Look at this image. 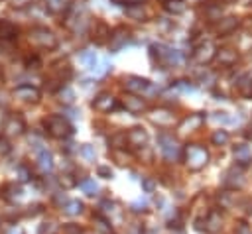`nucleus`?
Masks as SVG:
<instances>
[{
    "label": "nucleus",
    "mask_w": 252,
    "mask_h": 234,
    "mask_svg": "<svg viewBox=\"0 0 252 234\" xmlns=\"http://www.w3.org/2000/svg\"><path fill=\"white\" fill-rule=\"evenodd\" d=\"M150 59L154 61V65H158L161 69L179 67L183 63V55L165 43H152L150 45Z\"/></svg>",
    "instance_id": "f257e3e1"
},
{
    "label": "nucleus",
    "mask_w": 252,
    "mask_h": 234,
    "mask_svg": "<svg viewBox=\"0 0 252 234\" xmlns=\"http://www.w3.org/2000/svg\"><path fill=\"white\" fill-rule=\"evenodd\" d=\"M43 126H45L47 134L53 136V138H57V140L69 138V136L73 134L71 122H69L65 116H61V114H51V116H47L45 122H43Z\"/></svg>",
    "instance_id": "f03ea898"
},
{
    "label": "nucleus",
    "mask_w": 252,
    "mask_h": 234,
    "mask_svg": "<svg viewBox=\"0 0 252 234\" xmlns=\"http://www.w3.org/2000/svg\"><path fill=\"white\" fill-rule=\"evenodd\" d=\"M183 157H185V165L191 171H199L209 163V151L203 146H197V144L187 146L185 151H183Z\"/></svg>",
    "instance_id": "7ed1b4c3"
},
{
    "label": "nucleus",
    "mask_w": 252,
    "mask_h": 234,
    "mask_svg": "<svg viewBox=\"0 0 252 234\" xmlns=\"http://www.w3.org/2000/svg\"><path fill=\"white\" fill-rule=\"evenodd\" d=\"M30 41H32L35 47L47 49V51L57 47V35H55L51 29L43 28V26H37V28H32V29H30Z\"/></svg>",
    "instance_id": "20e7f679"
},
{
    "label": "nucleus",
    "mask_w": 252,
    "mask_h": 234,
    "mask_svg": "<svg viewBox=\"0 0 252 234\" xmlns=\"http://www.w3.org/2000/svg\"><path fill=\"white\" fill-rule=\"evenodd\" d=\"M158 147H159L161 155H163L167 161H177V159H181V155H183V147H181L179 142H177L173 136H169V134H159V136H158Z\"/></svg>",
    "instance_id": "39448f33"
},
{
    "label": "nucleus",
    "mask_w": 252,
    "mask_h": 234,
    "mask_svg": "<svg viewBox=\"0 0 252 234\" xmlns=\"http://www.w3.org/2000/svg\"><path fill=\"white\" fill-rule=\"evenodd\" d=\"M124 88H126L130 94H136V96H140V94H154V92H156L154 85H152L148 79L138 77V75L126 77V79H124Z\"/></svg>",
    "instance_id": "423d86ee"
},
{
    "label": "nucleus",
    "mask_w": 252,
    "mask_h": 234,
    "mask_svg": "<svg viewBox=\"0 0 252 234\" xmlns=\"http://www.w3.org/2000/svg\"><path fill=\"white\" fill-rule=\"evenodd\" d=\"M193 61L199 63V65H207L211 63L215 57H217V47L213 41H201L199 45L193 47V53H191Z\"/></svg>",
    "instance_id": "0eeeda50"
},
{
    "label": "nucleus",
    "mask_w": 252,
    "mask_h": 234,
    "mask_svg": "<svg viewBox=\"0 0 252 234\" xmlns=\"http://www.w3.org/2000/svg\"><path fill=\"white\" fill-rule=\"evenodd\" d=\"M222 185L224 187H228V189H240L242 185H244V173H242V169L240 167H230V169H226L224 173H222Z\"/></svg>",
    "instance_id": "6e6552de"
},
{
    "label": "nucleus",
    "mask_w": 252,
    "mask_h": 234,
    "mask_svg": "<svg viewBox=\"0 0 252 234\" xmlns=\"http://www.w3.org/2000/svg\"><path fill=\"white\" fill-rule=\"evenodd\" d=\"M93 108L98 110V112H112V110L118 108V100H116L110 92H100V94L94 96Z\"/></svg>",
    "instance_id": "1a4fd4ad"
},
{
    "label": "nucleus",
    "mask_w": 252,
    "mask_h": 234,
    "mask_svg": "<svg viewBox=\"0 0 252 234\" xmlns=\"http://www.w3.org/2000/svg\"><path fill=\"white\" fill-rule=\"evenodd\" d=\"M65 26H67L71 31L81 33V31H85V29H87V26H89V16H87L85 12H73V14H69V16H67Z\"/></svg>",
    "instance_id": "9d476101"
},
{
    "label": "nucleus",
    "mask_w": 252,
    "mask_h": 234,
    "mask_svg": "<svg viewBox=\"0 0 252 234\" xmlns=\"http://www.w3.org/2000/svg\"><path fill=\"white\" fill-rule=\"evenodd\" d=\"M14 96L22 102H37L41 92H39V88H35L32 85H18L14 88Z\"/></svg>",
    "instance_id": "9b49d317"
},
{
    "label": "nucleus",
    "mask_w": 252,
    "mask_h": 234,
    "mask_svg": "<svg viewBox=\"0 0 252 234\" xmlns=\"http://www.w3.org/2000/svg\"><path fill=\"white\" fill-rule=\"evenodd\" d=\"M148 116H150V120H152L156 126H161V128H167V126H171V124L175 122L173 112L167 110V108H154V110H150Z\"/></svg>",
    "instance_id": "f8f14e48"
},
{
    "label": "nucleus",
    "mask_w": 252,
    "mask_h": 234,
    "mask_svg": "<svg viewBox=\"0 0 252 234\" xmlns=\"http://www.w3.org/2000/svg\"><path fill=\"white\" fill-rule=\"evenodd\" d=\"M203 122H205V116L201 114V112H195V114H189L187 118H183L181 122H179V132L181 134H187V132H195V130H199L201 126H203Z\"/></svg>",
    "instance_id": "ddd939ff"
},
{
    "label": "nucleus",
    "mask_w": 252,
    "mask_h": 234,
    "mask_svg": "<svg viewBox=\"0 0 252 234\" xmlns=\"http://www.w3.org/2000/svg\"><path fill=\"white\" fill-rule=\"evenodd\" d=\"M128 41H130V31H128L126 28H116V29L110 33L108 45H110L112 51H120Z\"/></svg>",
    "instance_id": "4468645a"
},
{
    "label": "nucleus",
    "mask_w": 252,
    "mask_h": 234,
    "mask_svg": "<svg viewBox=\"0 0 252 234\" xmlns=\"http://www.w3.org/2000/svg\"><path fill=\"white\" fill-rule=\"evenodd\" d=\"M238 26H240V20H238L236 16H226V18H220V20L215 24V31H217V35H228V33H232Z\"/></svg>",
    "instance_id": "2eb2a0df"
},
{
    "label": "nucleus",
    "mask_w": 252,
    "mask_h": 234,
    "mask_svg": "<svg viewBox=\"0 0 252 234\" xmlns=\"http://www.w3.org/2000/svg\"><path fill=\"white\" fill-rule=\"evenodd\" d=\"M232 157H234L238 167H248L252 163V149L246 144H238L232 149Z\"/></svg>",
    "instance_id": "dca6fc26"
},
{
    "label": "nucleus",
    "mask_w": 252,
    "mask_h": 234,
    "mask_svg": "<svg viewBox=\"0 0 252 234\" xmlns=\"http://www.w3.org/2000/svg\"><path fill=\"white\" fill-rule=\"evenodd\" d=\"M24 130H26V124H24V120H22L20 116L10 114V116L6 118V122H4V132H6L8 136H20V134H24Z\"/></svg>",
    "instance_id": "f3484780"
},
{
    "label": "nucleus",
    "mask_w": 252,
    "mask_h": 234,
    "mask_svg": "<svg viewBox=\"0 0 252 234\" xmlns=\"http://www.w3.org/2000/svg\"><path fill=\"white\" fill-rule=\"evenodd\" d=\"M126 142H128V146L140 149V147L146 146V142H148V134H146V130H142V128H130L128 134H126Z\"/></svg>",
    "instance_id": "a211bd4d"
},
{
    "label": "nucleus",
    "mask_w": 252,
    "mask_h": 234,
    "mask_svg": "<svg viewBox=\"0 0 252 234\" xmlns=\"http://www.w3.org/2000/svg\"><path fill=\"white\" fill-rule=\"evenodd\" d=\"M110 28L104 24V22H94V26H93V29H91V37H93V41L94 43H106L108 39H110Z\"/></svg>",
    "instance_id": "6ab92c4d"
},
{
    "label": "nucleus",
    "mask_w": 252,
    "mask_h": 234,
    "mask_svg": "<svg viewBox=\"0 0 252 234\" xmlns=\"http://www.w3.org/2000/svg\"><path fill=\"white\" fill-rule=\"evenodd\" d=\"M215 59H217V63L220 67H232L238 61V53L234 49H230V47H222V49H217V57Z\"/></svg>",
    "instance_id": "aec40b11"
},
{
    "label": "nucleus",
    "mask_w": 252,
    "mask_h": 234,
    "mask_svg": "<svg viewBox=\"0 0 252 234\" xmlns=\"http://www.w3.org/2000/svg\"><path fill=\"white\" fill-rule=\"evenodd\" d=\"M122 106H124L128 112H132V114H140V112H144V110H146V102H144L140 96L130 94V92L122 98Z\"/></svg>",
    "instance_id": "412c9836"
},
{
    "label": "nucleus",
    "mask_w": 252,
    "mask_h": 234,
    "mask_svg": "<svg viewBox=\"0 0 252 234\" xmlns=\"http://www.w3.org/2000/svg\"><path fill=\"white\" fill-rule=\"evenodd\" d=\"M126 16L136 20V22H146L148 20V12H146V8L140 2H130L126 6Z\"/></svg>",
    "instance_id": "4be33fe9"
},
{
    "label": "nucleus",
    "mask_w": 252,
    "mask_h": 234,
    "mask_svg": "<svg viewBox=\"0 0 252 234\" xmlns=\"http://www.w3.org/2000/svg\"><path fill=\"white\" fill-rule=\"evenodd\" d=\"M18 37V28L8 22V20H0V41H14Z\"/></svg>",
    "instance_id": "5701e85b"
},
{
    "label": "nucleus",
    "mask_w": 252,
    "mask_h": 234,
    "mask_svg": "<svg viewBox=\"0 0 252 234\" xmlns=\"http://www.w3.org/2000/svg\"><path fill=\"white\" fill-rule=\"evenodd\" d=\"M203 222H205V230L213 234V232H219V230H220V226H222V216H220L219 210H211Z\"/></svg>",
    "instance_id": "b1692460"
},
{
    "label": "nucleus",
    "mask_w": 252,
    "mask_h": 234,
    "mask_svg": "<svg viewBox=\"0 0 252 234\" xmlns=\"http://www.w3.org/2000/svg\"><path fill=\"white\" fill-rule=\"evenodd\" d=\"M35 159H37V167H39L43 173H49V171L53 169V157H51V153H49L45 147L35 153Z\"/></svg>",
    "instance_id": "393cba45"
},
{
    "label": "nucleus",
    "mask_w": 252,
    "mask_h": 234,
    "mask_svg": "<svg viewBox=\"0 0 252 234\" xmlns=\"http://www.w3.org/2000/svg\"><path fill=\"white\" fill-rule=\"evenodd\" d=\"M79 63L85 67V69H96V63H98V57H96V53L94 51H89V49H85V51H81L79 53Z\"/></svg>",
    "instance_id": "a878e982"
},
{
    "label": "nucleus",
    "mask_w": 252,
    "mask_h": 234,
    "mask_svg": "<svg viewBox=\"0 0 252 234\" xmlns=\"http://www.w3.org/2000/svg\"><path fill=\"white\" fill-rule=\"evenodd\" d=\"M163 8L171 16H181L187 10V4H185V0H165L163 2Z\"/></svg>",
    "instance_id": "bb28decb"
},
{
    "label": "nucleus",
    "mask_w": 252,
    "mask_h": 234,
    "mask_svg": "<svg viewBox=\"0 0 252 234\" xmlns=\"http://www.w3.org/2000/svg\"><path fill=\"white\" fill-rule=\"evenodd\" d=\"M238 92L244 96V98H250L252 100V73H246L238 79Z\"/></svg>",
    "instance_id": "cd10ccee"
},
{
    "label": "nucleus",
    "mask_w": 252,
    "mask_h": 234,
    "mask_svg": "<svg viewBox=\"0 0 252 234\" xmlns=\"http://www.w3.org/2000/svg\"><path fill=\"white\" fill-rule=\"evenodd\" d=\"M51 14H65L69 10V0H43Z\"/></svg>",
    "instance_id": "c85d7f7f"
},
{
    "label": "nucleus",
    "mask_w": 252,
    "mask_h": 234,
    "mask_svg": "<svg viewBox=\"0 0 252 234\" xmlns=\"http://www.w3.org/2000/svg\"><path fill=\"white\" fill-rule=\"evenodd\" d=\"M63 212H65L67 216H77V214L83 212V203H81L79 199H69V201H65V205H63Z\"/></svg>",
    "instance_id": "c756f323"
},
{
    "label": "nucleus",
    "mask_w": 252,
    "mask_h": 234,
    "mask_svg": "<svg viewBox=\"0 0 252 234\" xmlns=\"http://www.w3.org/2000/svg\"><path fill=\"white\" fill-rule=\"evenodd\" d=\"M2 193H4V197H6L8 201H18V199H22V197H24L22 187H20V185H16V183H8V185L2 189Z\"/></svg>",
    "instance_id": "7c9ffc66"
},
{
    "label": "nucleus",
    "mask_w": 252,
    "mask_h": 234,
    "mask_svg": "<svg viewBox=\"0 0 252 234\" xmlns=\"http://www.w3.org/2000/svg\"><path fill=\"white\" fill-rule=\"evenodd\" d=\"M57 94H59V100H61L63 104H73V102H75V92H73L71 87H61Z\"/></svg>",
    "instance_id": "2f4dec72"
},
{
    "label": "nucleus",
    "mask_w": 252,
    "mask_h": 234,
    "mask_svg": "<svg viewBox=\"0 0 252 234\" xmlns=\"http://www.w3.org/2000/svg\"><path fill=\"white\" fill-rule=\"evenodd\" d=\"M228 140H230V136H228L226 130H215V134L211 136V142H213L215 146H226Z\"/></svg>",
    "instance_id": "473e14b6"
},
{
    "label": "nucleus",
    "mask_w": 252,
    "mask_h": 234,
    "mask_svg": "<svg viewBox=\"0 0 252 234\" xmlns=\"http://www.w3.org/2000/svg\"><path fill=\"white\" fill-rule=\"evenodd\" d=\"M79 187L83 189L85 195H94V193L98 191V185L94 183V179H83V181L79 183Z\"/></svg>",
    "instance_id": "72a5a7b5"
},
{
    "label": "nucleus",
    "mask_w": 252,
    "mask_h": 234,
    "mask_svg": "<svg viewBox=\"0 0 252 234\" xmlns=\"http://www.w3.org/2000/svg\"><path fill=\"white\" fill-rule=\"evenodd\" d=\"M79 153L87 159V161H94V157H96V153H94V147L93 146H89V144H83L81 147H79Z\"/></svg>",
    "instance_id": "f704fd0d"
},
{
    "label": "nucleus",
    "mask_w": 252,
    "mask_h": 234,
    "mask_svg": "<svg viewBox=\"0 0 252 234\" xmlns=\"http://www.w3.org/2000/svg\"><path fill=\"white\" fill-rule=\"evenodd\" d=\"M55 230H57V224H55L53 220H47V222L39 224V228H37V234H53Z\"/></svg>",
    "instance_id": "c9c22d12"
},
{
    "label": "nucleus",
    "mask_w": 252,
    "mask_h": 234,
    "mask_svg": "<svg viewBox=\"0 0 252 234\" xmlns=\"http://www.w3.org/2000/svg\"><path fill=\"white\" fill-rule=\"evenodd\" d=\"M110 146L116 147V149L124 147V146H126V134H116V136H112V138H110Z\"/></svg>",
    "instance_id": "e433bc0d"
},
{
    "label": "nucleus",
    "mask_w": 252,
    "mask_h": 234,
    "mask_svg": "<svg viewBox=\"0 0 252 234\" xmlns=\"http://www.w3.org/2000/svg\"><path fill=\"white\" fill-rule=\"evenodd\" d=\"M94 224H96V228L102 232V234H112V230H110V224L102 218V216H96L94 218Z\"/></svg>",
    "instance_id": "4c0bfd02"
},
{
    "label": "nucleus",
    "mask_w": 252,
    "mask_h": 234,
    "mask_svg": "<svg viewBox=\"0 0 252 234\" xmlns=\"http://www.w3.org/2000/svg\"><path fill=\"white\" fill-rule=\"evenodd\" d=\"M211 120H213V122H220V124H226V122H230V118H228V112H215V114L211 116Z\"/></svg>",
    "instance_id": "58836bf2"
},
{
    "label": "nucleus",
    "mask_w": 252,
    "mask_h": 234,
    "mask_svg": "<svg viewBox=\"0 0 252 234\" xmlns=\"http://www.w3.org/2000/svg\"><path fill=\"white\" fill-rule=\"evenodd\" d=\"M10 149H12V146H10V142H8L6 138H2V136H0V157H4V155H8V153H10Z\"/></svg>",
    "instance_id": "ea45409f"
},
{
    "label": "nucleus",
    "mask_w": 252,
    "mask_h": 234,
    "mask_svg": "<svg viewBox=\"0 0 252 234\" xmlns=\"http://www.w3.org/2000/svg\"><path fill=\"white\" fill-rule=\"evenodd\" d=\"M59 183H61L63 187H73L77 181L73 179V175H69V173H63V175L59 177Z\"/></svg>",
    "instance_id": "a19ab883"
},
{
    "label": "nucleus",
    "mask_w": 252,
    "mask_h": 234,
    "mask_svg": "<svg viewBox=\"0 0 252 234\" xmlns=\"http://www.w3.org/2000/svg\"><path fill=\"white\" fill-rule=\"evenodd\" d=\"M142 189H144L146 193H154V189H156V181H154V179H150V177L142 179Z\"/></svg>",
    "instance_id": "79ce46f5"
},
{
    "label": "nucleus",
    "mask_w": 252,
    "mask_h": 234,
    "mask_svg": "<svg viewBox=\"0 0 252 234\" xmlns=\"http://www.w3.org/2000/svg\"><path fill=\"white\" fill-rule=\"evenodd\" d=\"M63 234H83L79 224H65L63 226Z\"/></svg>",
    "instance_id": "37998d69"
},
{
    "label": "nucleus",
    "mask_w": 252,
    "mask_h": 234,
    "mask_svg": "<svg viewBox=\"0 0 252 234\" xmlns=\"http://www.w3.org/2000/svg\"><path fill=\"white\" fill-rule=\"evenodd\" d=\"M96 173H98V177H102V179H110V177H112V169L106 167V165H98Z\"/></svg>",
    "instance_id": "c03bdc74"
},
{
    "label": "nucleus",
    "mask_w": 252,
    "mask_h": 234,
    "mask_svg": "<svg viewBox=\"0 0 252 234\" xmlns=\"http://www.w3.org/2000/svg\"><path fill=\"white\" fill-rule=\"evenodd\" d=\"M10 2H12L14 8H26V6H30L33 0H10Z\"/></svg>",
    "instance_id": "a18cd8bd"
},
{
    "label": "nucleus",
    "mask_w": 252,
    "mask_h": 234,
    "mask_svg": "<svg viewBox=\"0 0 252 234\" xmlns=\"http://www.w3.org/2000/svg\"><path fill=\"white\" fill-rule=\"evenodd\" d=\"M4 234H24V228H22V226H18V224H14V226H10Z\"/></svg>",
    "instance_id": "49530a36"
},
{
    "label": "nucleus",
    "mask_w": 252,
    "mask_h": 234,
    "mask_svg": "<svg viewBox=\"0 0 252 234\" xmlns=\"http://www.w3.org/2000/svg\"><path fill=\"white\" fill-rule=\"evenodd\" d=\"M100 208H102V212H112V210H114V203H110V201H104V203L100 205Z\"/></svg>",
    "instance_id": "de8ad7c7"
},
{
    "label": "nucleus",
    "mask_w": 252,
    "mask_h": 234,
    "mask_svg": "<svg viewBox=\"0 0 252 234\" xmlns=\"http://www.w3.org/2000/svg\"><path fill=\"white\" fill-rule=\"evenodd\" d=\"M236 234H252V230L248 228V224H238V228H236Z\"/></svg>",
    "instance_id": "09e8293b"
},
{
    "label": "nucleus",
    "mask_w": 252,
    "mask_h": 234,
    "mask_svg": "<svg viewBox=\"0 0 252 234\" xmlns=\"http://www.w3.org/2000/svg\"><path fill=\"white\" fill-rule=\"evenodd\" d=\"M132 208H134V210H146V201H138V203H134Z\"/></svg>",
    "instance_id": "8fccbe9b"
},
{
    "label": "nucleus",
    "mask_w": 252,
    "mask_h": 234,
    "mask_svg": "<svg viewBox=\"0 0 252 234\" xmlns=\"http://www.w3.org/2000/svg\"><path fill=\"white\" fill-rule=\"evenodd\" d=\"M219 4H232V2H236V0H217Z\"/></svg>",
    "instance_id": "3c124183"
},
{
    "label": "nucleus",
    "mask_w": 252,
    "mask_h": 234,
    "mask_svg": "<svg viewBox=\"0 0 252 234\" xmlns=\"http://www.w3.org/2000/svg\"><path fill=\"white\" fill-rule=\"evenodd\" d=\"M2 81H4V73H2V67H0V85H2Z\"/></svg>",
    "instance_id": "603ef678"
},
{
    "label": "nucleus",
    "mask_w": 252,
    "mask_h": 234,
    "mask_svg": "<svg viewBox=\"0 0 252 234\" xmlns=\"http://www.w3.org/2000/svg\"><path fill=\"white\" fill-rule=\"evenodd\" d=\"M144 234H158L156 230H148V232H144Z\"/></svg>",
    "instance_id": "864d4df0"
},
{
    "label": "nucleus",
    "mask_w": 252,
    "mask_h": 234,
    "mask_svg": "<svg viewBox=\"0 0 252 234\" xmlns=\"http://www.w3.org/2000/svg\"><path fill=\"white\" fill-rule=\"evenodd\" d=\"M163 2H165V0H163Z\"/></svg>",
    "instance_id": "5fc2aeb1"
}]
</instances>
